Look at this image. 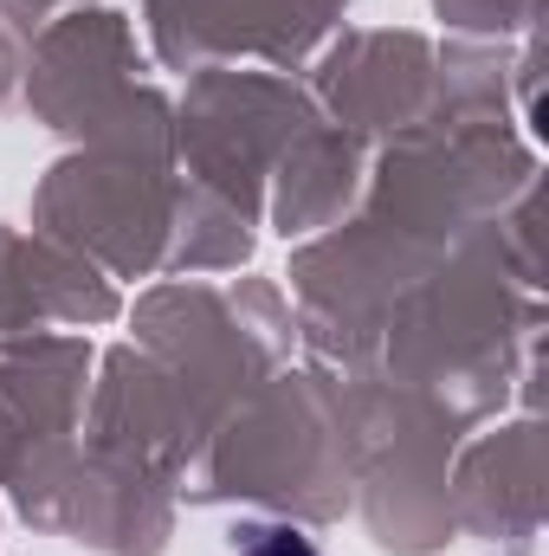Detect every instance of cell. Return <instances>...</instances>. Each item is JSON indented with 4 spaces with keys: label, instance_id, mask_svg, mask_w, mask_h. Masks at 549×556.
<instances>
[{
    "label": "cell",
    "instance_id": "6da1fadb",
    "mask_svg": "<svg viewBox=\"0 0 549 556\" xmlns=\"http://www.w3.org/2000/svg\"><path fill=\"white\" fill-rule=\"evenodd\" d=\"M240 556H317V544L304 531H291V525H266V531H246Z\"/></svg>",
    "mask_w": 549,
    "mask_h": 556
}]
</instances>
